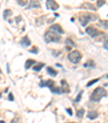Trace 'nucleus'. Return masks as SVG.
Returning a JSON list of instances; mask_svg holds the SVG:
<instances>
[{"label":"nucleus","mask_w":108,"mask_h":123,"mask_svg":"<svg viewBox=\"0 0 108 123\" xmlns=\"http://www.w3.org/2000/svg\"><path fill=\"white\" fill-rule=\"evenodd\" d=\"M106 96H107V92L104 88H102V87H97L91 95V100L92 101H99L102 98L106 97Z\"/></svg>","instance_id":"obj_1"},{"label":"nucleus","mask_w":108,"mask_h":123,"mask_svg":"<svg viewBox=\"0 0 108 123\" xmlns=\"http://www.w3.org/2000/svg\"><path fill=\"white\" fill-rule=\"evenodd\" d=\"M44 40L46 43H58L61 40V36L52 31H48L44 34Z\"/></svg>","instance_id":"obj_2"},{"label":"nucleus","mask_w":108,"mask_h":123,"mask_svg":"<svg viewBox=\"0 0 108 123\" xmlns=\"http://www.w3.org/2000/svg\"><path fill=\"white\" fill-rule=\"evenodd\" d=\"M94 20H96V16L93 15V14L87 13V14H83V15H81L80 19H79V21H80V23L82 24L83 26H87V24L89 23L90 21H94Z\"/></svg>","instance_id":"obj_3"},{"label":"nucleus","mask_w":108,"mask_h":123,"mask_svg":"<svg viewBox=\"0 0 108 123\" xmlns=\"http://www.w3.org/2000/svg\"><path fill=\"white\" fill-rule=\"evenodd\" d=\"M81 58H82V56H81V54L78 50H75V51H72V52H70V54L68 55L69 61L72 62V63H78L79 61L81 60Z\"/></svg>","instance_id":"obj_4"},{"label":"nucleus","mask_w":108,"mask_h":123,"mask_svg":"<svg viewBox=\"0 0 108 123\" xmlns=\"http://www.w3.org/2000/svg\"><path fill=\"white\" fill-rule=\"evenodd\" d=\"M50 31H52V32L56 33V34H58V35H61V34L64 33V30H63L62 26L58 25V24H53V25H51L50 26Z\"/></svg>","instance_id":"obj_5"},{"label":"nucleus","mask_w":108,"mask_h":123,"mask_svg":"<svg viewBox=\"0 0 108 123\" xmlns=\"http://www.w3.org/2000/svg\"><path fill=\"white\" fill-rule=\"evenodd\" d=\"M46 8H48L49 10H57L58 5L54 0H48V1H46Z\"/></svg>","instance_id":"obj_6"},{"label":"nucleus","mask_w":108,"mask_h":123,"mask_svg":"<svg viewBox=\"0 0 108 123\" xmlns=\"http://www.w3.org/2000/svg\"><path fill=\"white\" fill-rule=\"evenodd\" d=\"M85 32H87V34H89L91 37H95V36L98 34L97 30L95 27H93V26H89V27H87L85 28Z\"/></svg>","instance_id":"obj_7"},{"label":"nucleus","mask_w":108,"mask_h":123,"mask_svg":"<svg viewBox=\"0 0 108 123\" xmlns=\"http://www.w3.org/2000/svg\"><path fill=\"white\" fill-rule=\"evenodd\" d=\"M20 45H21L22 47H24V48H26V47L30 46V39L27 37V36H25V37H23L22 40L20 42Z\"/></svg>","instance_id":"obj_8"},{"label":"nucleus","mask_w":108,"mask_h":123,"mask_svg":"<svg viewBox=\"0 0 108 123\" xmlns=\"http://www.w3.org/2000/svg\"><path fill=\"white\" fill-rule=\"evenodd\" d=\"M28 6H27V9H32V8H40V3L39 1H36V0H30L28 1Z\"/></svg>","instance_id":"obj_9"},{"label":"nucleus","mask_w":108,"mask_h":123,"mask_svg":"<svg viewBox=\"0 0 108 123\" xmlns=\"http://www.w3.org/2000/svg\"><path fill=\"white\" fill-rule=\"evenodd\" d=\"M41 87H44V86H48V87H53V85H54V82L52 81V80H49V81H43V82H40L39 84Z\"/></svg>","instance_id":"obj_10"},{"label":"nucleus","mask_w":108,"mask_h":123,"mask_svg":"<svg viewBox=\"0 0 108 123\" xmlns=\"http://www.w3.org/2000/svg\"><path fill=\"white\" fill-rule=\"evenodd\" d=\"M61 84L63 85V87H61V88H63L62 89L63 93H68L69 92V86H68V84H67V82L65 81V80H63V81L61 82Z\"/></svg>","instance_id":"obj_11"},{"label":"nucleus","mask_w":108,"mask_h":123,"mask_svg":"<svg viewBox=\"0 0 108 123\" xmlns=\"http://www.w3.org/2000/svg\"><path fill=\"white\" fill-rule=\"evenodd\" d=\"M43 67H44V63H41V62L40 63H35L34 64V71L35 72H39Z\"/></svg>","instance_id":"obj_12"},{"label":"nucleus","mask_w":108,"mask_h":123,"mask_svg":"<svg viewBox=\"0 0 108 123\" xmlns=\"http://www.w3.org/2000/svg\"><path fill=\"white\" fill-rule=\"evenodd\" d=\"M97 116H98V113H97L96 111H89V113H87V118L91 119V120H94V119L97 118Z\"/></svg>","instance_id":"obj_13"},{"label":"nucleus","mask_w":108,"mask_h":123,"mask_svg":"<svg viewBox=\"0 0 108 123\" xmlns=\"http://www.w3.org/2000/svg\"><path fill=\"white\" fill-rule=\"evenodd\" d=\"M46 71H48V74L52 75V76H56V74H57V72H56L54 69H52L51 67H48V68H46Z\"/></svg>","instance_id":"obj_14"},{"label":"nucleus","mask_w":108,"mask_h":123,"mask_svg":"<svg viewBox=\"0 0 108 123\" xmlns=\"http://www.w3.org/2000/svg\"><path fill=\"white\" fill-rule=\"evenodd\" d=\"M36 63V61L35 60H31V59H28L27 61H26V63H25V69L27 70V69H29L30 67H31L32 64H35Z\"/></svg>","instance_id":"obj_15"},{"label":"nucleus","mask_w":108,"mask_h":123,"mask_svg":"<svg viewBox=\"0 0 108 123\" xmlns=\"http://www.w3.org/2000/svg\"><path fill=\"white\" fill-rule=\"evenodd\" d=\"M50 89H51L52 93H55V94H62L63 93V91H62L61 87H51Z\"/></svg>","instance_id":"obj_16"},{"label":"nucleus","mask_w":108,"mask_h":123,"mask_svg":"<svg viewBox=\"0 0 108 123\" xmlns=\"http://www.w3.org/2000/svg\"><path fill=\"white\" fill-rule=\"evenodd\" d=\"M12 15V11L11 10H5V12H3V19L5 20H7L8 18H9V16H11Z\"/></svg>","instance_id":"obj_17"},{"label":"nucleus","mask_w":108,"mask_h":123,"mask_svg":"<svg viewBox=\"0 0 108 123\" xmlns=\"http://www.w3.org/2000/svg\"><path fill=\"white\" fill-rule=\"evenodd\" d=\"M66 45H67V46H71V47H76V44H75V43L72 42L70 38H67V39H66Z\"/></svg>","instance_id":"obj_18"},{"label":"nucleus","mask_w":108,"mask_h":123,"mask_svg":"<svg viewBox=\"0 0 108 123\" xmlns=\"http://www.w3.org/2000/svg\"><path fill=\"white\" fill-rule=\"evenodd\" d=\"M83 114H84V110L83 109H80L77 111V118H82Z\"/></svg>","instance_id":"obj_19"},{"label":"nucleus","mask_w":108,"mask_h":123,"mask_svg":"<svg viewBox=\"0 0 108 123\" xmlns=\"http://www.w3.org/2000/svg\"><path fill=\"white\" fill-rule=\"evenodd\" d=\"M106 3V0H97V7L101 8Z\"/></svg>","instance_id":"obj_20"},{"label":"nucleus","mask_w":108,"mask_h":123,"mask_svg":"<svg viewBox=\"0 0 108 123\" xmlns=\"http://www.w3.org/2000/svg\"><path fill=\"white\" fill-rule=\"evenodd\" d=\"M17 3L20 6H26L28 3V0H17Z\"/></svg>","instance_id":"obj_21"},{"label":"nucleus","mask_w":108,"mask_h":123,"mask_svg":"<svg viewBox=\"0 0 108 123\" xmlns=\"http://www.w3.org/2000/svg\"><path fill=\"white\" fill-rule=\"evenodd\" d=\"M94 65H95V63L93 62L92 60H90V61H87V62L85 63L84 67H85V68H87V67H94Z\"/></svg>","instance_id":"obj_22"},{"label":"nucleus","mask_w":108,"mask_h":123,"mask_svg":"<svg viewBox=\"0 0 108 123\" xmlns=\"http://www.w3.org/2000/svg\"><path fill=\"white\" fill-rule=\"evenodd\" d=\"M43 19H44V16H41V18H39V19L37 20V25H41V24L44 22Z\"/></svg>","instance_id":"obj_23"},{"label":"nucleus","mask_w":108,"mask_h":123,"mask_svg":"<svg viewBox=\"0 0 108 123\" xmlns=\"http://www.w3.org/2000/svg\"><path fill=\"white\" fill-rule=\"evenodd\" d=\"M82 7H83V8H90V9L94 10V7H93L92 5H90V3H84V5H83Z\"/></svg>","instance_id":"obj_24"},{"label":"nucleus","mask_w":108,"mask_h":123,"mask_svg":"<svg viewBox=\"0 0 108 123\" xmlns=\"http://www.w3.org/2000/svg\"><path fill=\"white\" fill-rule=\"evenodd\" d=\"M82 94H83V92H80V93H79V95L77 96V98H76V100H75V101H76V102H79V101H80V99H81V96H82Z\"/></svg>","instance_id":"obj_25"},{"label":"nucleus","mask_w":108,"mask_h":123,"mask_svg":"<svg viewBox=\"0 0 108 123\" xmlns=\"http://www.w3.org/2000/svg\"><path fill=\"white\" fill-rule=\"evenodd\" d=\"M96 82H98V79H95V80H93V81L89 82L87 86H91V85H93V84H94V83H96Z\"/></svg>","instance_id":"obj_26"},{"label":"nucleus","mask_w":108,"mask_h":123,"mask_svg":"<svg viewBox=\"0 0 108 123\" xmlns=\"http://www.w3.org/2000/svg\"><path fill=\"white\" fill-rule=\"evenodd\" d=\"M30 52H31V54H38V48H36V47H34V48L32 49H30Z\"/></svg>","instance_id":"obj_27"},{"label":"nucleus","mask_w":108,"mask_h":123,"mask_svg":"<svg viewBox=\"0 0 108 123\" xmlns=\"http://www.w3.org/2000/svg\"><path fill=\"white\" fill-rule=\"evenodd\" d=\"M66 111H67V113H68L69 116H72V110H71V109H69V108H67V109H66Z\"/></svg>","instance_id":"obj_28"},{"label":"nucleus","mask_w":108,"mask_h":123,"mask_svg":"<svg viewBox=\"0 0 108 123\" xmlns=\"http://www.w3.org/2000/svg\"><path fill=\"white\" fill-rule=\"evenodd\" d=\"M101 23L104 25V28H107V21H102Z\"/></svg>","instance_id":"obj_29"},{"label":"nucleus","mask_w":108,"mask_h":123,"mask_svg":"<svg viewBox=\"0 0 108 123\" xmlns=\"http://www.w3.org/2000/svg\"><path fill=\"white\" fill-rule=\"evenodd\" d=\"M104 48H105V50H107V38H105V44H104Z\"/></svg>","instance_id":"obj_30"},{"label":"nucleus","mask_w":108,"mask_h":123,"mask_svg":"<svg viewBox=\"0 0 108 123\" xmlns=\"http://www.w3.org/2000/svg\"><path fill=\"white\" fill-rule=\"evenodd\" d=\"M8 98H9L10 100H14V98H13V95H12V94H9V96H8Z\"/></svg>","instance_id":"obj_31"},{"label":"nucleus","mask_w":108,"mask_h":123,"mask_svg":"<svg viewBox=\"0 0 108 123\" xmlns=\"http://www.w3.org/2000/svg\"><path fill=\"white\" fill-rule=\"evenodd\" d=\"M17 121H19V120H17V118H14L13 120L11 121V123H17Z\"/></svg>","instance_id":"obj_32"},{"label":"nucleus","mask_w":108,"mask_h":123,"mask_svg":"<svg viewBox=\"0 0 108 123\" xmlns=\"http://www.w3.org/2000/svg\"><path fill=\"white\" fill-rule=\"evenodd\" d=\"M70 123H75V122H70Z\"/></svg>","instance_id":"obj_33"}]
</instances>
